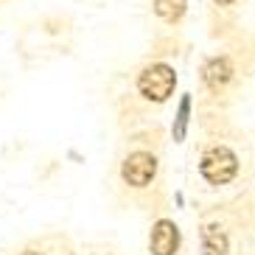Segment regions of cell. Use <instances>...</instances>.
Masks as SVG:
<instances>
[{
	"instance_id": "cell-7",
	"label": "cell",
	"mask_w": 255,
	"mask_h": 255,
	"mask_svg": "<svg viewBox=\"0 0 255 255\" xmlns=\"http://www.w3.org/2000/svg\"><path fill=\"white\" fill-rule=\"evenodd\" d=\"M154 11L168 23H177L185 14V0H154Z\"/></svg>"
},
{
	"instance_id": "cell-4",
	"label": "cell",
	"mask_w": 255,
	"mask_h": 255,
	"mask_svg": "<svg viewBox=\"0 0 255 255\" xmlns=\"http://www.w3.org/2000/svg\"><path fill=\"white\" fill-rule=\"evenodd\" d=\"M151 255H174L180 247V230L174 222L168 219H160L154 230H151Z\"/></svg>"
},
{
	"instance_id": "cell-3",
	"label": "cell",
	"mask_w": 255,
	"mask_h": 255,
	"mask_svg": "<svg viewBox=\"0 0 255 255\" xmlns=\"http://www.w3.org/2000/svg\"><path fill=\"white\" fill-rule=\"evenodd\" d=\"M157 174V160L151 157L149 151H135L124 160V168H121V177L129 182L132 188H146Z\"/></svg>"
},
{
	"instance_id": "cell-9",
	"label": "cell",
	"mask_w": 255,
	"mask_h": 255,
	"mask_svg": "<svg viewBox=\"0 0 255 255\" xmlns=\"http://www.w3.org/2000/svg\"><path fill=\"white\" fill-rule=\"evenodd\" d=\"M213 3H219V6H230V3H236V0H213Z\"/></svg>"
},
{
	"instance_id": "cell-2",
	"label": "cell",
	"mask_w": 255,
	"mask_h": 255,
	"mask_svg": "<svg viewBox=\"0 0 255 255\" xmlns=\"http://www.w3.org/2000/svg\"><path fill=\"white\" fill-rule=\"evenodd\" d=\"M174 87H177V73L168 65H151L137 79V90L149 101H165L174 93Z\"/></svg>"
},
{
	"instance_id": "cell-10",
	"label": "cell",
	"mask_w": 255,
	"mask_h": 255,
	"mask_svg": "<svg viewBox=\"0 0 255 255\" xmlns=\"http://www.w3.org/2000/svg\"><path fill=\"white\" fill-rule=\"evenodd\" d=\"M23 255H39V253H23Z\"/></svg>"
},
{
	"instance_id": "cell-5",
	"label": "cell",
	"mask_w": 255,
	"mask_h": 255,
	"mask_svg": "<svg viewBox=\"0 0 255 255\" xmlns=\"http://www.w3.org/2000/svg\"><path fill=\"white\" fill-rule=\"evenodd\" d=\"M230 76H233V65L225 56L210 59L208 65H205V82H208V87H222V84L230 82Z\"/></svg>"
},
{
	"instance_id": "cell-6",
	"label": "cell",
	"mask_w": 255,
	"mask_h": 255,
	"mask_svg": "<svg viewBox=\"0 0 255 255\" xmlns=\"http://www.w3.org/2000/svg\"><path fill=\"white\" fill-rule=\"evenodd\" d=\"M202 250L205 255H227V236L222 233V227L208 225L202 230Z\"/></svg>"
},
{
	"instance_id": "cell-1",
	"label": "cell",
	"mask_w": 255,
	"mask_h": 255,
	"mask_svg": "<svg viewBox=\"0 0 255 255\" xmlns=\"http://www.w3.org/2000/svg\"><path fill=\"white\" fill-rule=\"evenodd\" d=\"M199 171L210 185H227L239 174V157L227 146H210L199 160Z\"/></svg>"
},
{
	"instance_id": "cell-8",
	"label": "cell",
	"mask_w": 255,
	"mask_h": 255,
	"mask_svg": "<svg viewBox=\"0 0 255 255\" xmlns=\"http://www.w3.org/2000/svg\"><path fill=\"white\" fill-rule=\"evenodd\" d=\"M188 110H191V98H182L180 113H177V124H174V140H182L185 137V127H188Z\"/></svg>"
}]
</instances>
